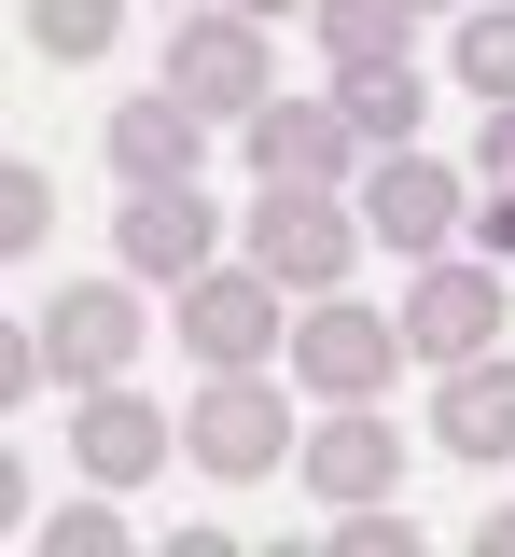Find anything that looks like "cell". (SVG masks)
Wrapping results in <instances>:
<instances>
[{
	"label": "cell",
	"mask_w": 515,
	"mask_h": 557,
	"mask_svg": "<svg viewBox=\"0 0 515 557\" xmlns=\"http://www.w3.org/2000/svg\"><path fill=\"white\" fill-rule=\"evenodd\" d=\"M42 223H56V182H42V168H0V237H14V251H28V237H42Z\"/></svg>",
	"instance_id": "19"
},
{
	"label": "cell",
	"mask_w": 515,
	"mask_h": 557,
	"mask_svg": "<svg viewBox=\"0 0 515 557\" xmlns=\"http://www.w3.org/2000/svg\"><path fill=\"white\" fill-rule=\"evenodd\" d=\"M42 348H56V376H71V391H112V376L140 362V307H126L112 278H84V293L42 307Z\"/></svg>",
	"instance_id": "8"
},
{
	"label": "cell",
	"mask_w": 515,
	"mask_h": 557,
	"mask_svg": "<svg viewBox=\"0 0 515 557\" xmlns=\"http://www.w3.org/2000/svg\"><path fill=\"white\" fill-rule=\"evenodd\" d=\"M293 362H306L321 405H376L390 362H404V321H376V307H349V293H321V307L293 321Z\"/></svg>",
	"instance_id": "6"
},
{
	"label": "cell",
	"mask_w": 515,
	"mask_h": 557,
	"mask_svg": "<svg viewBox=\"0 0 515 557\" xmlns=\"http://www.w3.org/2000/svg\"><path fill=\"white\" fill-rule=\"evenodd\" d=\"M56 557H126V530H112V502H84V516H56Z\"/></svg>",
	"instance_id": "21"
},
{
	"label": "cell",
	"mask_w": 515,
	"mask_h": 557,
	"mask_svg": "<svg viewBox=\"0 0 515 557\" xmlns=\"http://www.w3.org/2000/svg\"><path fill=\"white\" fill-rule=\"evenodd\" d=\"M321 57H335V70L404 57V0H321Z\"/></svg>",
	"instance_id": "17"
},
{
	"label": "cell",
	"mask_w": 515,
	"mask_h": 557,
	"mask_svg": "<svg viewBox=\"0 0 515 557\" xmlns=\"http://www.w3.org/2000/svg\"><path fill=\"white\" fill-rule=\"evenodd\" d=\"M181 460H210V474H279V460H293V405H279L265 376H196Z\"/></svg>",
	"instance_id": "4"
},
{
	"label": "cell",
	"mask_w": 515,
	"mask_h": 557,
	"mask_svg": "<svg viewBox=\"0 0 515 557\" xmlns=\"http://www.w3.org/2000/svg\"><path fill=\"white\" fill-rule=\"evenodd\" d=\"M432 446L445 460H515V362H445V405H432Z\"/></svg>",
	"instance_id": "12"
},
{
	"label": "cell",
	"mask_w": 515,
	"mask_h": 557,
	"mask_svg": "<svg viewBox=\"0 0 515 557\" xmlns=\"http://www.w3.org/2000/svg\"><path fill=\"white\" fill-rule=\"evenodd\" d=\"M335 557H418V544H404V516H390V502H349V530H335Z\"/></svg>",
	"instance_id": "20"
},
{
	"label": "cell",
	"mask_w": 515,
	"mask_h": 557,
	"mask_svg": "<svg viewBox=\"0 0 515 557\" xmlns=\"http://www.w3.org/2000/svg\"><path fill=\"white\" fill-rule=\"evenodd\" d=\"M349 251H363V223L335 209V182H265L251 196V265L279 293H349Z\"/></svg>",
	"instance_id": "1"
},
{
	"label": "cell",
	"mask_w": 515,
	"mask_h": 557,
	"mask_svg": "<svg viewBox=\"0 0 515 557\" xmlns=\"http://www.w3.org/2000/svg\"><path fill=\"white\" fill-rule=\"evenodd\" d=\"M223 14H265V28H279V14H321V0H223Z\"/></svg>",
	"instance_id": "24"
},
{
	"label": "cell",
	"mask_w": 515,
	"mask_h": 557,
	"mask_svg": "<svg viewBox=\"0 0 515 557\" xmlns=\"http://www.w3.org/2000/svg\"><path fill=\"white\" fill-rule=\"evenodd\" d=\"M335 112L363 139H404L418 126V84H404V57H363V70H335Z\"/></svg>",
	"instance_id": "15"
},
{
	"label": "cell",
	"mask_w": 515,
	"mask_h": 557,
	"mask_svg": "<svg viewBox=\"0 0 515 557\" xmlns=\"http://www.w3.org/2000/svg\"><path fill=\"white\" fill-rule=\"evenodd\" d=\"M474 251H515V182H488V209H474Z\"/></svg>",
	"instance_id": "22"
},
{
	"label": "cell",
	"mask_w": 515,
	"mask_h": 557,
	"mask_svg": "<svg viewBox=\"0 0 515 557\" xmlns=\"http://www.w3.org/2000/svg\"><path fill=\"white\" fill-rule=\"evenodd\" d=\"M488 182H515V98L488 112Z\"/></svg>",
	"instance_id": "23"
},
{
	"label": "cell",
	"mask_w": 515,
	"mask_h": 557,
	"mask_svg": "<svg viewBox=\"0 0 515 557\" xmlns=\"http://www.w3.org/2000/svg\"><path fill=\"white\" fill-rule=\"evenodd\" d=\"M167 335L196 348V376H251V362L279 348V278H265V265H196Z\"/></svg>",
	"instance_id": "2"
},
{
	"label": "cell",
	"mask_w": 515,
	"mask_h": 557,
	"mask_svg": "<svg viewBox=\"0 0 515 557\" xmlns=\"http://www.w3.org/2000/svg\"><path fill=\"white\" fill-rule=\"evenodd\" d=\"M488 335H502V278L474 265V251H432L418 293H404V348H418V362H474Z\"/></svg>",
	"instance_id": "7"
},
{
	"label": "cell",
	"mask_w": 515,
	"mask_h": 557,
	"mask_svg": "<svg viewBox=\"0 0 515 557\" xmlns=\"http://www.w3.org/2000/svg\"><path fill=\"white\" fill-rule=\"evenodd\" d=\"M112 28H126V0H28V42L42 57H98Z\"/></svg>",
	"instance_id": "18"
},
{
	"label": "cell",
	"mask_w": 515,
	"mask_h": 557,
	"mask_svg": "<svg viewBox=\"0 0 515 557\" xmlns=\"http://www.w3.org/2000/svg\"><path fill=\"white\" fill-rule=\"evenodd\" d=\"M445 70H460L474 98H515V0H488V14H460V42H445Z\"/></svg>",
	"instance_id": "16"
},
{
	"label": "cell",
	"mask_w": 515,
	"mask_h": 557,
	"mask_svg": "<svg viewBox=\"0 0 515 557\" xmlns=\"http://www.w3.org/2000/svg\"><path fill=\"white\" fill-rule=\"evenodd\" d=\"M167 446H181V432H167V418L140 405V391H126V376H112V391H84V432H71V460L98 487H140L153 460H167Z\"/></svg>",
	"instance_id": "11"
},
{
	"label": "cell",
	"mask_w": 515,
	"mask_h": 557,
	"mask_svg": "<svg viewBox=\"0 0 515 557\" xmlns=\"http://www.w3.org/2000/svg\"><path fill=\"white\" fill-rule=\"evenodd\" d=\"M363 237L418 251V265H432V251H460V237H474V196H460V168H432V153H404V139H390V168L363 182Z\"/></svg>",
	"instance_id": "5"
},
{
	"label": "cell",
	"mask_w": 515,
	"mask_h": 557,
	"mask_svg": "<svg viewBox=\"0 0 515 557\" xmlns=\"http://www.w3.org/2000/svg\"><path fill=\"white\" fill-rule=\"evenodd\" d=\"M112 237H126L140 278H196V265H210V196H196V182H140Z\"/></svg>",
	"instance_id": "13"
},
{
	"label": "cell",
	"mask_w": 515,
	"mask_h": 557,
	"mask_svg": "<svg viewBox=\"0 0 515 557\" xmlns=\"http://www.w3.org/2000/svg\"><path fill=\"white\" fill-rule=\"evenodd\" d=\"M196 153H210V112H196V98H126V112H112L126 196H140V182H196Z\"/></svg>",
	"instance_id": "14"
},
{
	"label": "cell",
	"mask_w": 515,
	"mask_h": 557,
	"mask_svg": "<svg viewBox=\"0 0 515 557\" xmlns=\"http://www.w3.org/2000/svg\"><path fill=\"white\" fill-rule=\"evenodd\" d=\"M474 544H488V557H515V502H502V516H488V530H474Z\"/></svg>",
	"instance_id": "25"
},
{
	"label": "cell",
	"mask_w": 515,
	"mask_h": 557,
	"mask_svg": "<svg viewBox=\"0 0 515 557\" xmlns=\"http://www.w3.org/2000/svg\"><path fill=\"white\" fill-rule=\"evenodd\" d=\"M390 474H404V432H390L376 405H335V418H321V446H306V487H321L335 516H349V502H390Z\"/></svg>",
	"instance_id": "10"
},
{
	"label": "cell",
	"mask_w": 515,
	"mask_h": 557,
	"mask_svg": "<svg viewBox=\"0 0 515 557\" xmlns=\"http://www.w3.org/2000/svg\"><path fill=\"white\" fill-rule=\"evenodd\" d=\"M404 14H432V0H404Z\"/></svg>",
	"instance_id": "26"
},
{
	"label": "cell",
	"mask_w": 515,
	"mask_h": 557,
	"mask_svg": "<svg viewBox=\"0 0 515 557\" xmlns=\"http://www.w3.org/2000/svg\"><path fill=\"white\" fill-rule=\"evenodd\" d=\"M167 98L251 126V112L279 98V70H265V14H181V42H167Z\"/></svg>",
	"instance_id": "3"
},
{
	"label": "cell",
	"mask_w": 515,
	"mask_h": 557,
	"mask_svg": "<svg viewBox=\"0 0 515 557\" xmlns=\"http://www.w3.org/2000/svg\"><path fill=\"white\" fill-rule=\"evenodd\" d=\"M251 182H335V168H349V112H335V98H265V112H251Z\"/></svg>",
	"instance_id": "9"
}]
</instances>
